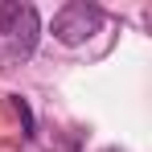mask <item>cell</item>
Here are the masks:
<instances>
[{"label":"cell","mask_w":152,"mask_h":152,"mask_svg":"<svg viewBox=\"0 0 152 152\" xmlns=\"http://www.w3.org/2000/svg\"><path fill=\"white\" fill-rule=\"evenodd\" d=\"M103 25V12L95 8V4H66L58 17H53V37L62 41V45H82L95 29Z\"/></svg>","instance_id":"7a4b0ae2"},{"label":"cell","mask_w":152,"mask_h":152,"mask_svg":"<svg viewBox=\"0 0 152 152\" xmlns=\"http://www.w3.org/2000/svg\"><path fill=\"white\" fill-rule=\"evenodd\" d=\"M37 33H41V21H37V8L33 4H21V0H0V37L12 58H29L33 45H37Z\"/></svg>","instance_id":"6da1fadb"},{"label":"cell","mask_w":152,"mask_h":152,"mask_svg":"<svg viewBox=\"0 0 152 152\" xmlns=\"http://www.w3.org/2000/svg\"><path fill=\"white\" fill-rule=\"evenodd\" d=\"M103 152H119V148H103Z\"/></svg>","instance_id":"3957f363"}]
</instances>
